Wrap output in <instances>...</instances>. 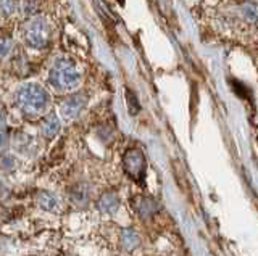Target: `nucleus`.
I'll list each match as a JSON object with an SVG mask.
<instances>
[{
	"mask_svg": "<svg viewBox=\"0 0 258 256\" xmlns=\"http://www.w3.org/2000/svg\"><path fill=\"white\" fill-rule=\"evenodd\" d=\"M24 37H26V44L32 49H42L45 47L47 41H48V26L47 23L42 18L32 20L28 28L26 33H24Z\"/></svg>",
	"mask_w": 258,
	"mask_h": 256,
	"instance_id": "39448f33",
	"label": "nucleus"
},
{
	"mask_svg": "<svg viewBox=\"0 0 258 256\" xmlns=\"http://www.w3.org/2000/svg\"><path fill=\"white\" fill-rule=\"evenodd\" d=\"M97 208H99V211L103 213V214H115L119 208V198L116 194H113V192H107V194H103L99 202H97Z\"/></svg>",
	"mask_w": 258,
	"mask_h": 256,
	"instance_id": "6e6552de",
	"label": "nucleus"
},
{
	"mask_svg": "<svg viewBox=\"0 0 258 256\" xmlns=\"http://www.w3.org/2000/svg\"><path fill=\"white\" fill-rule=\"evenodd\" d=\"M121 245L126 251H133L141 245V237L133 229H124L121 232Z\"/></svg>",
	"mask_w": 258,
	"mask_h": 256,
	"instance_id": "9b49d317",
	"label": "nucleus"
},
{
	"mask_svg": "<svg viewBox=\"0 0 258 256\" xmlns=\"http://www.w3.org/2000/svg\"><path fill=\"white\" fill-rule=\"evenodd\" d=\"M123 166H124V171L127 173L129 178H133L136 182L142 184L145 179V156L139 148H129L124 158H123Z\"/></svg>",
	"mask_w": 258,
	"mask_h": 256,
	"instance_id": "20e7f679",
	"label": "nucleus"
},
{
	"mask_svg": "<svg viewBox=\"0 0 258 256\" xmlns=\"http://www.w3.org/2000/svg\"><path fill=\"white\" fill-rule=\"evenodd\" d=\"M8 195H10V187H8L4 181H0V200L7 198Z\"/></svg>",
	"mask_w": 258,
	"mask_h": 256,
	"instance_id": "2eb2a0df",
	"label": "nucleus"
},
{
	"mask_svg": "<svg viewBox=\"0 0 258 256\" xmlns=\"http://www.w3.org/2000/svg\"><path fill=\"white\" fill-rule=\"evenodd\" d=\"M15 12V0H0V13L8 17Z\"/></svg>",
	"mask_w": 258,
	"mask_h": 256,
	"instance_id": "f8f14e48",
	"label": "nucleus"
},
{
	"mask_svg": "<svg viewBox=\"0 0 258 256\" xmlns=\"http://www.w3.org/2000/svg\"><path fill=\"white\" fill-rule=\"evenodd\" d=\"M48 82L58 92H67L76 89L81 82V73L76 66L68 58H60L53 63V66L48 73Z\"/></svg>",
	"mask_w": 258,
	"mask_h": 256,
	"instance_id": "7ed1b4c3",
	"label": "nucleus"
},
{
	"mask_svg": "<svg viewBox=\"0 0 258 256\" xmlns=\"http://www.w3.org/2000/svg\"><path fill=\"white\" fill-rule=\"evenodd\" d=\"M60 129H61V123H60V118L56 115H48L44 119L42 126H40V132H42L45 139H53L55 135L60 132Z\"/></svg>",
	"mask_w": 258,
	"mask_h": 256,
	"instance_id": "1a4fd4ad",
	"label": "nucleus"
},
{
	"mask_svg": "<svg viewBox=\"0 0 258 256\" xmlns=\"http://www.w3.org/2000/svg\"><path fill=\"white\" fill-rule=\"evenodd\" d=\"M221 25L229 29H247L258 25L256 0H236L221 10Z\"/></svg>",
	"mask_w": 258,
	"mask_h": 256,
	"instance_id": "f257e3e1",
	"label": "nucleus"
},
{
	"mask_svg": "<svg viewBox=\"0 0 258 256\" xmlns=\"http://www.w3.org/2000/svg\"><path fill=\"white\" fill-rule=\"evenodd\" d=\"M8 143H10V137H8V134L5 131L0 132V148H7Z\"/></svg>",
	"mask_w": 258,
	"mask_h": 256,
	"instance_id": "dca6fc26",
	"label": "nucleus"
},
{
	"mask_svg": "<svg viewBox=\"0 0 258 256\" xmlns=\"http://www.w3.org/2000/svg\"><path fill=\"white\" fill-rule=\"evenodd\" d=\"M15 164H16V161H15V158L13 156H4V159H2V167L5 171H12L13 167H15Z\"/></svg>",
	"mask_w": 258,
	"mask_h": 256,
	"instance_id": "4468645a",
	"label": "nucleus"
},
{
	"mask_svg": "<svg viewBox=\"0 0 258 256\" xmlns=\"http://www.w3.org/2000/svg\"><path fill=\"white\" fill-rule=\"evenodd\" d=\"M86 103H87V97L84 94H73L67 100H63L60 107V113L67 119H76L81 115V111L86 108Z\"/></svg>",
	"mask_w": 258,
	"mask_h": 256,
	"instance_id": "423d86ee",
	"label": "nucleus"
},
{
	"mask_svg": "<svg viewBox=\"0 0 258 256\" xmlns=\"http://www.w3.org/2000/svg\"><path fill=\"white\" fill-rule=\"evenodd\" d=\"M134 210L139 213L141 218L149 219L160 211V203L152 197H137L134 200Z\"/></svg>",
	"mask_w": 258,
	"mask_h": 256,
	"instance_id": "0eeeda50",
	"label": "nucleus"
},
{
	"mask_svg": "<svg viewBox=\"0 0 258 256\" xmlns=\"http://www.w3.org/2000/svg\"><path fill=\"white\" fill-rule=\"evenodd\" d=\"M5 126H7V118L4 111H0V132L5 131Z\"/></svg>",
	"mask_w": 258,
	"mask_h": 256,
	"instance_id": "f3484780",
	"label": "nucleus"
},
{
	"mask_svg": "<svg viewBox=\"0 0 258 256\" xmlns=\"http://www.w3.org/2000/svg\"><path fill=\"white\" fill-rule=\"evenodd\" d=\"M16 103L20 110L29 118L42 116L50 105L47 91L39 84H24L16 92Z\"/></svg>",
	"mask_w": 258,
	"mask_h": 256,
	"instance_id": "f03ea898",
	"label": "nucleus"
},
{
	"mask_svg": "<svg viewBox=\"0 0 258 256\" xmlns=\"http://www.w3.org/2000/svg\"><path fill=\"white\" fill-rule=\"evenodd\" d=\"M12 41L10 39H0V58H5L8 57V53L12 52Z\"/></svg>",
	"mask_w": 258,
	"mask_h": 256,
	"instance_id": "ddd939ff",
	"label": "nucleus"
},
{
	"mask_svg": "<svg viewBox=\"0 0 258 256\" xmlns=\"http://www.w3.org/2000/svg\"><path fill=\"white\" fill-rule=\"evenodd\" d=\"M37 205L42 208L44 211L48 213H58L60 211V203L55 195L50 192H39L37 194Z\"/></svg>",
	"mask_w": 258,
	"mask_h": 256,
	"instance_id": "9d476101",
	"label": "nucleus"
}]
</instances>
